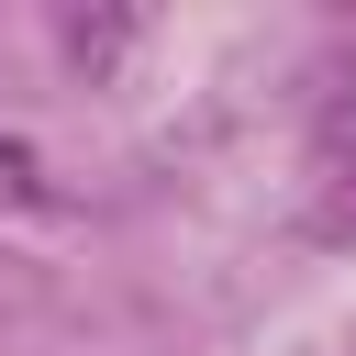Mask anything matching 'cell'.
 <instances>
[{
  "instance_id": "obj_1",
  "label": "cell",
  "mask_w": 356,
  "mask_h": 356,
  "mask_svg": "<svg viewBox=\"0 0 356 356\" xmlns=\"http://www.w3.org/2000/svg\"><path fill=\"white\" fill-rule=\"evenodd\" d=\"M312 234H323V245H356V145H345V156H334V178H323Z\"/></svg>"
}]
</instances>
